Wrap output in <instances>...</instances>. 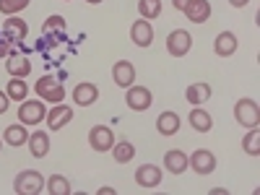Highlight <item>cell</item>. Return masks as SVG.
I'll list each match as a JSON object with an SVG mask.
<instances>
[{
	"instance_id": "6da1fadb",
	"label": "cell",
	"mask_w": 260,
	"mask_h": 195,
	"mask_svg": "<svg viewBox=\"0 0 260 195\" xmlns=\"http://www.w3.org/2000/svg\"><path fill=\"white\" fill-rule=\"evenodd\" d=\"M34 91L42 96V102H47V104H60V102H65V86H62L55 76H42V78L34 83Z\"/></svg>"
},
{
	"instance_id": "7a4b0ae2",
	"label": "cell",
	"mask_w": 260,
	"mask_h": 195,
	"mask_svg": "<svg viewBox=\"0 0 260 195\" xmlns=\"http://www.w3.org/2000/svg\"><path fill=\"white\" fill-rule=\"evenodd\" d=\"M45 177L39 175V172H34V169H24L21 175H16V180H13V190L18 192V195H39L42 190H45Z\"/></svg>"
},
{
	"instance_id": "3957f363",
	"label": "cell",
	"mask_w": 260,
	"mask_h": 195,
	"mask_svg": "<svg viewBox=\"0 0 260 195\" xmlns=\"http://www.w3.org/2000/svg\"><path fill=\"white\" fill-rule=\"evenodd\" d=\"M234 120L240 122L242 127H257V120H260V107H257V102L255 99H250V96H245V99H240L234 104Z\"/></svg>"
},
{
	"instance_id": "277c9868",
	"label": "cell",
	"mask_w": 260,
	"mask_h": 195,
	"mask_svg": "<svg viewBox=\"0 0 260 195\" xmlns=\"http://www.w3.org/2000/svg\"><path fill=\"white\" fill-rule=\"evenodd\" d=\"M47 117V107L37 102V99H24L18 107V122H24V125H39L42 120Z\"/></svg>"
},
{
	"instance_id": "5b68a950",
	"label": "cell",
	"mask_w": 260,
	"mask_h": 195,
	"mask_svg": "<svg viewBox=\"0 0 260 195\" xmlns=\"http://www.w3.org/2000/svg\"><path fill=\"white\" fill-rule=\"evenodd\" d=\"M26 34H29V24L26 21H21V18H16V16H8V21L3 24V42L0 45H18V42H24L26 39Z\"/></svg>"
},
{
	"instance_id": "8992f818",
	"label": "cell",
	"mask_w": 260,
	"mask_h": 195,
	"mask_svg": "<svg viewBox=\"0 0 260 195\" xmlns=\"http://www.w3.org/2000/svg\"><path fill=\"white\" fill-rule=\"evenodd\" d=\"M190 50H192V37H190L185 29L169 31V37H167V52H169L172 57H185Z\"/></svg>"
},
{
	"instance_id": "52a82bcc",
	"label": "cell",
	"mask_w": 260,
	"mask_h": 195,
	"mask_svg": "<svg viewBox=\"0 0 260 195\" xmlns=\"http://www.w3.org/2000/svg\"><path fill=\"white\" fill-rule=\"evenodd\" d=\"M89 146L94 151H99V154H104V151H112L115 146V133H112V127H107V125H94L89 130Z\"/></svg>"
},
{
	"instance_id": "ba28073f",
	"label": "cell",
	"mask_w": 260,
	"mask_h": 195,
	"mask_svg": "<svg viewBox=\"0 0 260 195\" xmlns=\"http://www.w3.org/2000/svg\"><path fill=\"white\" fill-rule=\"evenodd\" d=\"M151 102H154V94H151L146 86H130L127 89V96H125V104L130 107L133 112H146L148 107H151Z\"/></svg>"
},
{
	"instance_id": "9c48e42d",
	"label": "cell",
	"mask_w": 260,
	"mask_h": 195,
	"mask_svg": "<svg viewBox=\"0 0 260 195\" xmlns=\"http://www.w3.org/2000/svg\"><path fill=\"white\" fill-rule=\"evenodd\" d=\"M187 167L195 172V175H211V172L216 169V156L211 154V151H206V148H198V151L190 154Z\"/></svg>"
},
{
	"instance_id": "30bf717a",
	"label": "cell",
	"mask_w": 260,
	"mask_h": 195,
	"mask_svg": "<svg viewBox=\"0 0 260 195\" xmlns=\"http://www.w3.org/2000/svg\"><path fill=\"white\" fill-rule=\"evenodd\" d=\"M112 81L120 86V89H130V86L136 83V68H133V62L117 60L112 65Z\"/></svg>"
},
{
	"instance_id": "8fae6325",
	"label": "cell",
	"mask_w": 260,
	"mask_h": 195,
	"mask_svg": "<svg viewBox=\"0 0 260 195\" xmlns=\"http://www.w3.org/2000/svg\"><path fill=\"white\" fill-rule=\"evenodd\" d=\"M130 39H133L138 47H151V42H154V26H151V21H146V18L133 21V26H130Z\"/></svg>"
},
{
	"instance_id": "7c38bea8",
	"label": "cell",
	"mask_w": 260,
	"mask_h": 195,
	"mask_svg": "<svg viewBox=\"0 0 260 195\" xmlns=\"http://www.w3.org/2000/svg\"><path fill=\"white\" fill-rule=\"evenodd\" d=\"M182 13L187 16V21H192V24H206L211 18V3L208 0H187Z\"/></svg>"
},
{
	"instance_id": "4fadbf2b",
	"label": "cell",
	"mask_w": 260,
	"mask_h": 195,
	"mask_svg": "<svg viewBox=\"0 0 260 195\" xmlns=\"http://www.w3.org/2000/svg\"><path fill=\"white\" fill-rule=\"evenodd\" d=\"M45 120H47L50 130H62L65 125H68V122L73 120V110H71L68 104H62V102H60V104H55L52 110L47 112V117H45Z\"/></svg>"
},
{
	"instance_id": "5bb4252c",
	"label": "cell",
	"mask_w": 260,
	"mask_h": 195,
	"mask_svg": "<svg viewBox=\"0 0 260 195\" xmlns=\"http://www.w3.org/2000/svg\"><path fill=\"white\" fill-rule=\"evenodd\" d=\"M136 182H138V187H146V190L159 187V185H161V169L154 167V164H143V167H138V172H136Z\"/></svg>"
},
{
	"instance_id": "9a60e30c",
	"label": "cell",
	"mask_w": 260,
	"mask_h": 195,
	"mask_svg": "<svg viewBox=\"0 0 260 195\" xmlns=\"http://www.w3.org/2000/svg\"><path fill=\"white\" fill-rule=\"evenodd\" d=\"M96 99H99V89H96L94 83H89V81L78 83L76 89H73V102H76L78 107H91Z\"/></svg>"
},
{
	"instance_id": "2e32d148",
	"label": "cell",
	"mask_w": 260,
	"mask_h": 195,
	"mask_svg": "<svg viewBox=\"0 0 260 195\" xmlns=\"http://www.w3.org/2000/svg\"><path fill=\"white\" fill-rule=\"evenodd\" d=\"M3 141L13 148H21V146H26L29 143V130L24 122H18V125H8L3 130Z\"/></svg>"
},
{
	"instance_id": "e0dca14e",
	"label": "cell",
	"mask_w": 260,
	"mask_h": 195,
	"mask_svg": "<svg viewBox=\"0 0 260 195\" xmlns=\"http://www.w3.org/2000/svg\"><path fill=\"white\" fill-rule=\"evenodd\" d=\"M6 71H8L11 78H26L31 73V62H29V57H21V55L11 52L8 62H6Z\"/></svg>"
},
{
	"instance_id": "ac0fdd59",
	"label": "cell",
	"mask_w": 260,
	"mask_h": 195,
	"mask_svg": "<svg viewBox=\"0 0 260 195\" xmlns=\"http://www.w3.org/2000/svg\"><path fill=\"white\" fill-rule=\"evenodd\" d=\"M164 167L169 175H182V172L187 169V154L180 148H172L164 154Z\"/></svg>"
},
{
	"instance_id": "d6986e66",
	"label": "cell",
	"mask_w": 260,
	"mask_h": 195,
	"mask_svg": "<svg viewBox=\"0 0 260 195\" xmlns=\"http://www.w3.org/2000/svg\"><path fill=\"white\" fill-rule=\"evenodd\" d=\"M29 151L34 159H45L50 154V136L45 130H37V133H29Z\"/></svg>"
},
{
	"instance_id": "ffe728a7",
	"label": "cell",
	"mask_w": 260,
	"mask_h": 195,
	"mask_svg": "<svg viewBox=\"0 0 260 195\" xmlns=\"http://www.w3.org/2000/svg\"><path fill=\"white\" fill-rule=\"evenodd\" d=\"M213 52L219 57H232L237 52V37L232 31H221L219 37L213 39Z\"/></svg>"
},
{
	"instance_id": "44dd1931",
	"label": "cell",
	"mask_w": 260,
	"mask_h": 195,
	"mask_svg": "<svg viewBox=\"0 0 260 195\" xmlns=\"http://www.w3.org/2000/svg\"><path fill=\"white\" fill-rule=\"evenodd\" d=\"M156 130L161 136H175L177 130H180V115L177 112H172V110H167V112H161L159 117H156Z\"/></svg>"
},
{
	"instance_id": "7402d4cb",
	"label": "cell",
	"mask_w": 260,
	"mask_h": 195,
	"mask_svg": "<svg viewBox=\"0 0 260 195\" xmlns=\"http://www.w3.org/2000/svg\"><path fill=\"white\" fill-rule=\"evenodd\" d=\"M211 86L208 83H190L187 86V91H185V99H187V104H206L208 99H211Z\"/></svg>"
},
{
	"instance_id": "603a6c76",
	"label": "cell",
	"mask_w": 260,
	"mask_h": 195,
	"mask_svg": "<svg viewBox=\"0 0 260 195\" xmlns=\"http://www.w3.org/2000/svg\"><path fill=\"white\" fill-rule=\"evenodd\" d=\"M187 120H190L192 130H198V133H211V127H213V117L206 110H201V107H192Z\"/></svg>"
},
{
	"instance_id": "cb8c5ba5",
	"label": "cell",
	"mask_w": 260,
	"mask_h": 195,
	"mask_svg": "<svg viewBox=\"0 0 260 195\" xmlns=\"http://www.w3.org/2000/svg\"><path fill=\"white\" fill-rule=\"evenodd\" d=\"M112 156H115V161H117V164H127V161H133V156H136V146L130 143V141H120V143H115V146H112Z\"/></svg>"
},
{
	"instance_id": "d4e9b609",
	"label": "cell",
	"mask_w": 260,
	"mask_h": 195,
	"mask_svg": "<svg viewBox=\"0 0 260 195\" xmlns=\"http://www.w3.org/2000/svg\"><path fill=\"white\" fill-rule=\"evenodd\" d=\"M6 94H8V99H13V102H24L26 94H29V86L24 83V78H11L8 86H6Z\"/></svg>"
},
{
	"instance_id": "484cf974",
	"label": "cell",
	"mask_w": 260,
	"mask_h": 195,
	"mask_svg": "<svg viewBox=\"0 0 260 195\" xmlns=\"http://www.w3.org/2000/svg\"><path fill=\"white\" fill-rule=\"evenodd\" d=\"M45 187H47L50 195H71V182H68V177H62V175H52L45 182Z\"/></svg>"
},
{
	"instance_id": "4316f807",
	"label": "cell",
	"mask_w": 260,
	"mask_h": 195,
	"mask_svg": "<svg viewBox=\"0 0 260 195\" xmlns=\"http://www.w3.org/2000/svg\"><path fill=\"white\" fill-rule=\"evenodd\" d=\"M138 13L146 21L159 18L161 16V0H138Z\"/></svg>"
},
{
	"instance_id": "83f0119b",
	"label": "cell",
	"mask_w": 260,
	"mask_h": 195,
	"mask_svg": "<svg viewBox=\"0 0 260 195\" xmlns=\"http://www.w3.org/2000/svg\"><path fill=\"white\" fill-rule=\"evenodd\" d=\"M242 148L250 156H260V130L257 127H250V133L242 138Z\"/></svg>"
},
{
	"instance_id": "f1b7e54d",
	"label": "cell",
	"mask_w": 260,
	"mask_h": 195,
	"mask_svg": "<svg viewBox=\"0 0 260 195\" xmlns=\"http://www.w3.org/2000/svg\"><path fill=\"white\" fill-rule=\"evenodd\" d=\"M29 3L31 0H0V13L3 16H16V13L24 11Z\"/></svg>"
},
{
	"instance_id": "f546056e",
	"label": "cell",
	"mask_w": 260,
	"mask_h": 195,
	"mask_svg": "<svg viewBox=\"0 0 260 195\" xmlns=\"http://www.w3.org/2000/svg\"><path fill=\"white\" fill-rule=\"evenodd\" d=\"M62 29H65V18L57 16V13L45 21V31H62Z\"/></svg>"
},
{
	"instance_id": "4dcf8cb0",
	"label": "cell",
	"mask_w": 260,
	"mask_h": 195,
	"mask_svg": "<svg viewBox=\"0 0 260 195\" xmlns=\"http://www.w3.org/2000/svg\"><path fill=\"white\" fill-rule=\"evenodd\" d=\"M8 102H11L8 94H6V91H0V115H6V112H8Z\"/></svg>"
},
{
	"instance_id": "1f68e13d",
	"label": "cell",
	"mask_w": 260,
	"mask_h": 195,
	"mask_svg": "<svg viewBox=\"0 0 260 195\" xmlns=\"http://www.w3.org/2000/svg\"><path fill=\"white\" fill-rule=\"evenodd\" d=\"M250 3V0H229V6H234V8H245Z\"/></svg>"
},
{
	"instance_id": "d6a6232c",
	"label": "cell",
	"mask_w": 260,
	"mask_h": 195,
	"mask_svg": "<svg viewBox=\"0 0 260 195\" xmlns=\"http://www.w3.org/2000/svg\"><path fill=\"white\" fill-rule=\"evenodd\" d=\"M172 6H175L177 11H182V8L187 6V0H172Z\"/></svg>"
},
{
	"instance_id": "836d02e7",
	"label": "cell",
	"mask_w": 260,
	"mask_h": 195,
	"mask_svg": "<svg viewBox=\"0 0 260 195\" xmlns=\"http://www.w3.org/2000/svg\"><path fill=\"white\" fill-rule=\"evenodd\" d=\"M11 52H8V45H0V57H8Z\"/></svg>"
},
{
	"instance_id": "e575fe53",
	"label": "cell",
	"mask_w": 260,
	"mask_h": 195,
	"mask_svg": "<svg viewBox=\"0 0 260 195\" xmlns=\"http://www.w3.org/2000/svg\"><path fill=\"white\" fill-rule=\"evenodd\" d=\"M112 192H115L112 187H99V195H112Z\"/></svg>"
},
{
	"instance_id": "d590c367",
	"label": "cell",
	"mask_w": 260,
	"mask_h": 195,
	"mask_svg": "<svg viewBox=\"0 0 260 195\" xmlns=\"http://www.w3.org/2000/svg\"><path fill=\"white\" fill-rule=\"evenodd\" d=\"M86 3H91V6H96V3H102V0H86Z\"/></svg>"
},
{
	"instance_id": "8d00e7d4",
	"label": "cell",
	"mask_w": 260,
	"mask_h": 195,
	"mask_svg": "<svg viewBox=\"0 0 260 195\" xmlns=\"http://www.w3.org/2000/svg\"><path fill=\"white\" fill-rule=\"evenodd\" d=\"M65 3H71V0H65Z\"/></svg>"
},
{
	"instance_id": "74e56055",
	"label": "cell",
	"mask_w": 260,
	"mask_h": 195,
	"mask_svg": "<svg viewBox=\"0 0 260 195\" xmlns=\"http://www.w3.org/2000/svg\"><path fill=\"white\" fill-rule=\"evenodd\" d=\"M0 148H3V146H0Z\"/></svg>"
}]
</instances>
